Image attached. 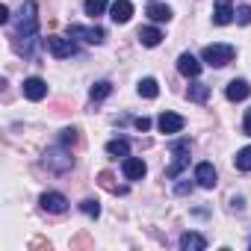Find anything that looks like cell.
Segmentation results:
<instances>
[{
  "label": "cell",
  "instance_id": "6da1fadb",
  "mask_svg": "<svg viewBox=\"0 0 251 251\" xmlns=\"http://www.w3.org/2000/svg\"><path fill=\"white\" fill-rule=\"evenodd\" d=\"M39 6H36V0H27V3L21 6V15H18V36L21 39H27V42H33V36H36V27H39Z\"/></svg>",
  "mask_w": 251,
  "mask_h": 251
},
{
  "label": "cell",
  "instance_id": "7a4b0ae2",
  "mask_svg": "<svg viewBox=\"0 0 251 251\" xmlns=\"http://www.w3.org/2000/svg\"><path fill=\"white\" fill-rule=\"evenodd\" d=\"M233 56H236V48L233 45H207L201 50V59L207 65H213V68H222V65L233 62Z\"/></svg>",
  "mask_w": 251,
  "mask_h": 251
},
{
  "label": "cell",
  "instance_id": "3957f363",
  "mask_svg": "<svg viewBox=\"0 0 251 251\" xmlns=\"http://www.w3.org/2000/svg\"><path fill=\"white\" fill-rule=\"evenodd\" d=\"M68 36L71 39H80L86 45H100L103 42V30L100 27H86V24H71L68 27Z\"/></svg>",
  "mask_w": 251,
  "mask_h": 251
},
{
  "label": "cell",
  "instance_id": "277c9868",
  "mask_svg": "<svg viewBox=\"0 0 251 251\" xmlns=\"http://www.w3.org/2000/svg\"><path fill=\"white\" fill-rule=\"evenodd\" d=\"M48 50H50L56 59H65V56H74V53H77V45H74L71 36H68V39H62V36H48Z\"/></svg>",
  "mask_w": 251,
  "mask_h": 251
},
{
  "label": "cell",
  "instance_id": "5b68a950",
  "mask_svg": "<svg viewBox=\"0 0 251 251\" xmlns=\"http://www.w3.org/2000/svg\"><path fill=\"white\" fill-rule=\"evenodd\" d=\"M45 166H48L50 172L62 175V172H68V169L74 166V157H68L62 148H53V151H48V154H45Z\"/></svg>",
  "mask_w": 251,
  "mask_h": 251
},
{
  "label": "cell",
  "instance_id": "8992f818",
  "mask_svg": "<svg viewBox=\"0 0 251 251\" xmlns=\"http://www.w3.org/2000/svg\"><path fill=\"white\" fill-rule=\"evenodd\" d=\"M183 115H177V112H163L160 118H157V127H160V133H180L183 130Z\"/></svg>",
  "mask_w": 251,
  "mask_h": 251
},
{
  "label": "cell",
  "instance_id": "52a82bcc",
  "mask_svg": "<svg viewBox=\"0 0 251 251\" xmlns=\"http://www.w3.org/2000/svg\"><path fill=\"white\" fill-rule=\"evenodd\" d=\"M121 172H124V177H127V180H142L145 172H148V166H145V160H139V157H124Z\"/></svg>",
  "mask_w": 251,
  "mask_h": 251
},
{
  "label": "cell",
  "instance_id": "ba28073f",
  "mask_svg": "<svg viewBox=\"0 0 251 251\" xmlns=\"http://www.w3.org/2000/svg\"><path fill=\"white\" fill-rule=\"evenodd\" d=\"M172 151H175V163L166 169V177H169V180H172V177H177V175H180V169L186 166V160H189V157H186V154H189V142H177Z\"/></svg>",
  "mask_w": 251,
  "mask_h": 251
},
{
  "label": "cell",
  "instance_id": "9c48e42d",
  "mask_svg": "<svg viewBox=\"0 0 251 251\" xmlns=\"http://www.w3.org/2000/svg\"><path fill=\"white\" fill-rule=\"evenodd\" d=\"M39 204H42V210H48V213H65V210H68V198H65L62 192H45V195L39 198Z\"/></svg>",
  "mask_w": 251,
  "mask_h": 251
},
{
  "label": "cell",
  "instance_id": "30bf717a",
  "mask_svg": "<svg viewBox=\"0 0 251 251\" xmlns=\"http://www.w3.org/2000/svg\"><path fill=\"white\" fill-rule=\"evenodd\" d=\"M233 18H236V9H233L230 0H216V6H213V24L225 27V24H230Z\"/></svg>",
  "mask_w": 251,
  "mask_h": 251
},
{
  "label": "cell",
  "instance_id": "8fae6325",
  "mask_svg": "<svg viewBox=\"0 0 251 251\" xmlns=\"http://www.w3.org/2000/svg\"><path fill=\"white\" fill-rule=\"evenodd\" d=\"M24 98L27 100H42L48 98V83L42 77H27L24 80Z\"/></svg>",
  "mask_w": 251,
  "mask_h": 251
},
{
  "label": "cell",
  "instance_id": "7c38bea8",
  "mask_svg": "<svg viewBox=\"0 0 251 251\" xmlns=\"http://www.w3.org/2000/svg\"><path fill=\"white\" fill-rule=\"evenodd\" d=\"M109 18L115 24H127L133 18V3H130V0H115V3L109 6Z\"/></svg>",
  "mask_w": 251,
  "mask_h": 251
},
{
  "label": "cell",
  "instance_id": "4fadbf2b",
  "mask_svg": "<svg viewBox=\"0 0 251 251\" xmlns=\"http://www.w3.org/2000/svg\"><path fill=\"white\" fill-rule=\"evenodd\" d=\"M195 180H198V186L213 189L216 186V169H213V163H198L195 166Z\"/></svg>",
  "mask_w": 251,
  "mask_h": 251
},
{
  "label": "cell",
  "instance_id": "5bb4252c",
  "mask_svg": "<svg viewBox=\"0 0 251 251\" xmlns=\"http://www.w3.org/2000/svg\"><path fill=\"white\" fill-rule=\"evenodd\" d=\"M177 71H180L183 77H198V74H201V62H198L192 53H180V56H177Z\"/></svg>",
  "mask_w": 251,
  "mask_h": 251
},
{
  "label": "cell",
  "instance_id": "9a60e30c",
  "mask_svg": "<svg viewBox=\"0 0 251 251\" xmlns=\"http://www.w3.org/2000/svg\"><path fill=\"white\" fill-rule=\"evenodd\" d=\"M225 95H227V100H245L251 95V86H248V80H230Z\"/></svg>",
  "mask_w": 251,
  "mask_h": 251
},
{
  "label": "cell",
  "instance_id": "2e32d148",
  "mask_svg": "<svg viewBox=\"0 0 251 251\" xmlns=\"http://www.w3.org/2000/svg\"><path fill=\"white\" fill-rule=\"evenodd\" d=\"M180 248L183 251H204L207 248V239L201 233H183L180 236Z\"/></svg>",
  "mask_w": 251,
  "mask_h": 251
},
{
  "label": "cell",
  "instance_id": "e0dca14e",
  "mask_svg": "<svg viewBox=\"0 0 251 251\" xmlns=\"http://www.w3.org/2000/svg\"><path fill=\"white\" fill-rule=\"evenodd\" d=\"M148 18H151L154 24H169V21H172V9L163 6V3H151V6H148Z\"/></svg>",
  "mask_w": 251,
  "mask_h": 251
},
{
  "label": "cell",
  "instance_id": "ac0fdd59",
  "mask_svg": "<svg viewBox=\"0 0 251 251\" xmlns=\"http://www.w3.org/2000/svg\"><path fill=\"white\" fill-rule=\"evenodd\" d=\"M139 42H142V48H157L163 42V33L157 27H142L139 30Z\"/></svg>",
  "mask_w": 251,
  "mask_h": 251
},
{
  "label": "cell",
  "instance_id": "d6986e66",
  "mask_svg": "<svg viewBox=\"0 0 251 251\" xmlns=\"http://www.w3.org/2000/svg\"><path fill=\"white\" fill-rule=\"evenodd\" d=\"M106 154L109 157H130V142L127 139H109L106 142Z\"/></svg>",
  "mask_w": 251,
  "mask_h": 251
},
{
  "label": "cell",
  "instance_id": "ffe728a7",
  "mask_svg": "<svg viewBox=\"0 0 251 251\" xmlns=\"http://www.w3.org/2000/svg\"><path fill=\"white\" fill-rule=\"evenodd\" d=\"M186 95H189V100H195V103H204V100L210 98V86H207V83H192Z\"/></svg>",
  "mask_w": 251,
  "mask_h": 251
},
{
  "label": "cell",
  "instance_id": "44dd1931",
  "mask_svg": "<svg viewBox=\"0 0 251 251\" xmlns=\"http://www.w3.org/2000/svg\"><path fill=\"white\" fill-rule=\"evenodd\" d=\"M136 89H139V95H142V98H157V95H160V86H157V80H154V77L139 80V86H136Z\"/></svg>",
  "mask_w": 251,
  "mask_h": 251
},
{
  "label": "cell",
  "instance_id": "7402d4cb",
  "mask_svg": "<svg viewBox=\"0 0 251 251\" xmlns=\"http://www.w3.org/2000/svg\"><path fill=\"white\" fill-rule=\"evenodd\" d=\"M233 166H236L239 172H251V145H248V148H242V151H236Z\"/></svg>",
  "mask_w": 251,
  "mask_h": 251
},
{
  "label": "cell",
  "instance_id": "603a6c76",
  "mask_svg": "<svg viewBox=\"0 0 251 251\" xmlns=\"http://www.w3.org/2000/svg\"><path fill=\"white\" fill-rule=\"evenodd\" d=\"M109 3H106V0H86V3H83V9H86V15H103V9H106Z\"/></svg>",
  "mask_w": 251,
  "mask_h": 251
},
{
  "label": "cell",
  "instance_id": "cb8c5ba5",
  "mask_svg": "<svg viewBox=\"0 0 251 251\" xmlns=\"http://www.w3.org/2000/svg\"><path fill=\"white\" fill-rule=\"evenodd\" d=\"M109 92H112V86H109L106 80H100V83H95V86H92V92H89V95H92V100H103V98H109Z\"/></svg>",
  "mask_w": 251,
  "mask_h": 251
},
{
  "label": "cell",
  "instance_id": "d4e9b609",
  "mask_svg": "<svg viewBox=\"0 0 251 251\" xmlns=\"http://www.w3.org/2000/svg\"><path fill=\"white\" fill-rule=\"evenodd\" d=\"M80 210H83L86 216H92V219H98V216H100V204H98V201H92V198L80 201Z\"/></svg>",
  "mask_w": 251,
  "mask_h": 251
},
{
  "label": "cell",
  "instance_id": "484cf974",
  "mask_svg": "<svg viewBox=\"0 0 251 251\" xmlns=\"http://www.w3.org/2000/svg\"><path fill=\"white\" fill-rule=\"evenodd\" d=\"M233 21H239V24H251V6H239Z\"/></svg>",
  "mask_w": 251,
  "mask_h": 251
},
{
  "label": "cell",
  "instance_id": "4316f807",
  "mask_svg": "<svg viewBox=\"0 0 251 251\" xmlns=\"http://www.w3.org/2000/svg\"><path fill=\"white\" fill-rule=\"evenodd\" d=\"M68 142H77V130H74V127L62 130V145H68Z\"/></svg>",
  "mask_w": 251,
  "mask_h": 251
},
{
  "label": "cell",
  "instance_id": "83f0119b",
  "mask_svg": "<svg viewBox=\"0 0 251 251\" xmlns=\"http://www.w3.org/2000/svg\"><path fill=\"white\" fill-rule=\"evenodd\" d=\"M242 130H245V136H251V109H245V121H242Z\"/></svg>",
  "mask_w": 251,
  "mask_h": 251
},
{
  "label": "cell",
  "instance_id": "f1b7e54d",
  "mask_svg": "<svg viewBox=\"0 0 251 251\" xmlns=\"http://www.w3.org/2000/svg\"><path fill=\"white\" fill-rule=\"evenodd\" d=\"M151 127V118H136V130H148Z\"/></svg>",
  "mask_w": 251,
  "mask_h": 251
},
{
  "label": "cell",
  "instance_id": "f546056e",
  "mask_svg": "<svg viewBox=\"0 0 251 251\" xmlns=\"http://www.w3.org/2000/svg\"><path fill=\"white\" fill-rule=\"evenodd\" d=\"M9 21V9L6 6H0V24H6Z\"/></svg>",
  "mask_w": 251,
  "mask_h": 251
}]
</instances>
